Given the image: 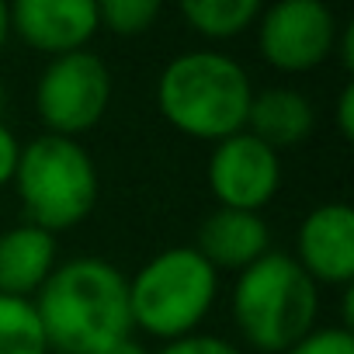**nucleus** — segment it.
Returning a JSON list of instances; mask_svg holds the SVG:
<instances>
[{"instance_id": "1a4fd4ad", "label": "nucleus", "mask_w": 354, "mask_h": 354, "mask_svg": "<svg viewBox=\"0 0 354 354\" xmlns=\"http://www.w3.org/2000/svg\"><path fill=\"white\" fill-rule=\"evenodd\" d=\"M292 257L316 285L347 288L354 278V209L344 202L316 205L299 226Z\"/></svg>"}, {"instance_id": "a211bd4d", "label": "nucleus", "mask_w": 354, "mask_h": 354, "mask_svg": "<svg viewBox=\"0 0 354 354\" xmlns=\"http://www.w3.org/2000/svg\"><path fill=\"white\" fill-rule=\"evenodd\" d=\"M160 354H243V351L223 337H212V333H188V337H177V340L163 344Z\"/></svg>"}, {"instance_id": "f8f14e48", "label": "nucleus", "mask_w": 354, "mask_h": 354, "mask_svg": "<svg viewBox=\"0 0 354 354\" xmlns=\"http://www.w3.org/2000/svg\"><path fill=\"white\" fill-rule=\"evenodd\" d=\"M56 271V236L18 223L0 233V295L35 299L46 278Z\"/></svg>"}, {"instance_id": "423d86ee", "label": "nucleus", "mask_w": 354, "mask_h": 354, "mask_svg": "<svg viewBox=\"0 0 354 354\" xmlns=\"http://www.w3.org/2000/svg\"><path fill=\"white\" fill-rule=\"evenodd\" d=\"M111 101V70L101 56L80 49L46 63L35 84V111L49 136L77 139L94 129Z\"/></svg>"}, {"instance_id": "f3484780", "label": "nucleus", "mask_w": 354, "mask_h": 354, "mask_svg": "<svg viewBox=\"0 0 354 354\" xmlns=\"http://www.w3.org/2000/svg\"><path fill=\"white\" fill-rule=\"evenodd\" d=\"M285 354H354L351 326H316Z\"/></svg>"}, {"instance_id": "39448f33", "label": "nucleus", "mask_w": 354, "mask_h": 354, "mask_svg": "<svg viewBox=\"0 0 354 354\" xmlns=\"http://www.w3.org/2000/svg\"><path fill=\"white\" fill-rule=\"evenodd\" d=\"M11 185L32 226L63 233L80 226L97 205V167L91 153L66 136H39L21 146Z\"/></svg>"}, {"instance_id": "9b49d317", "label": "nucleus", "mask_w": 354, "mask_h": 354, "mask_svg": "<svg viewBox=\"0 0 354 354\" xmlns=\"http://www.w3.org/2000/svg\"><path fill=\"white\" fill-rule=\"evenodd\" d=\"M195 250L216 271H236L240 274L271 250V233H268V223L261 219V212L216 209L212 216H205Z\"/></svg>"}, {"instance_id": "6ab92c4d", "label": "nucleus", "mask_w": 354, "mask_h": 354, "mask_svg": "<svg viewBox=\"0 0 354 354\" xmlns=\"http://www.w3.org/2000/svg\"><path fill=\"white\" fill-rule=\"evenodd\" d=\"M18 156H21V142L15 139V132L0 122V188L11 185L15 177V167H18Z\"/></svg>"}, {"instance_id": "ddd939ff", "label": "nucleus", "mask_w": 354, "mask_h": 354, "mask_svg": "<svg viewBox=\"0 0 354 354\" xmlns=\"http://www.w3.org/2000/svg\"><path fill=\"white\" fill-rule=\"evenodd\" d=\"M313 125H316L313 101L292 87H271V91L254 94L250 101L247 132L261 139L264 146H271L274 153L306 142L313 136Z\"/></svg>"}, {"instance_id": "4be33fe9", "label": "nucleus", "mask_w": 354, "mask_h": 354, "mask_svg": "<svg viewBox=\"0 0 354 354\" xmlns=\"http://www.w3.org/2000/svg\"><path fill=\"white\" fill-rule=\"evenodd\" d=\"M8 35H11V8L4 4V0H0V49H4Z\"/></svg>"}, {"instance_id": "7ed1b4c3", "label": "nucleus", "mask_w": 354, "mask_h": 354, "mask_svg": "<svg viewBox=\"0 0 354 354\" xmlns=\"http://www.w3.org/2000/svg\"><path fill=\"white\" fill-rule=\"evenodd\" d=\"M233 319L247 344L264 354H285L316 330L319 285L295 264L292 254L268 250L233 285Z\"/></svg>"}, {"instance_id": "20e7f679", "label": "nucleus", "mask_w": 354, "mask_h": 354, "mask_svg": "<svg viewBox=\"0 0 354 354\" xmlns=\"http://www.w3.org/2000/svg\"><path fill=\"white\" fill-rule=\"evenodd\" d=\"M219 295V271L195 247H170L149 257L129 278L132 330L163 344L198 333Z\"/></svg>"}, {"instance_id": "dca6fc26", "label": "nucleus", "mask_w": 354, "mask_h": 354, "mask_svg": "<svg viewBox=\"0 0 354 354\" xmlns=\"http://www.w3.org/2000/svg\"><path fill=\"white\" fill-rule=\"evenodd\" d=\"M156 18H160L156 0H104V4H97L101 28H108L111 35H122V39L149 32Z\"/></svg>"}, {"instance_id": "aec40b11", "label": "nucleus", "mask_w": 354, "mask_h": 354, "mask_svg": "<svg viewBox=\"0 0 354 354\" xmlns=\"http://www.w3.org/2000/svg\"><path fill=\"white\" fill-rule=\"evenodd\" d=\"M337 129L344 139L354 136V87L351 84L340 91V101H337Z\"/></svg>"}, {"instance_id": "f03ea898", "label": "nucleus", "mask_w": 354, "mask_h": 354, "mask_svg": "<svg viewBox=\"0 0 354 354\" xmlns=\"http://www.w3.org/2000/svg\"><path fill=\"white\" fill-rule=\"evenodd\" d=\"M254 84L247 70L223 53L198 49L163 66L156 80V104L163 118L192 139L223 142L247 129Z\"/></svg>"}, {"instance_id": "412c9836", "label": "nucleus", "mask_w": 354, "mask_h": 354, "mask_svg": "<svg viewBox=\"0 0 354 354\" xmlns=\"http://www.w3.org/2000/svg\"><path fill=\"white\" fill-rule=\"evenodd\" d=\"M94 354H149V351L136 337H122V340H115V344H108V347H101Z\"/></svg>"}, {"instance_id": "5701e85b", "label": "nucleus", "mask_w": 354, "mask_h": 354, "mask_svg": "<svg viewBox=\"0 0 354 354\" xmlns=\"http://www.w3.org/2000/svg\"><path fill=\"white\" fill-rule=\"evenodd\" d=\"M0 108H4V84H0Z\"/></svg>"}, {"instance_id": "4468645a", "label": "nucleus", "mask_w": 354, "mask_h": 354, "mask_svg": "<svg viewBox=\"0 0 354 354\" xmlns=\"http://www.w3.org/2000/svg\"><path fill=\"white\" fill-rule=\"evenodd\" d=\"M261 11L264 8L257 0H185L181 4L185 21L212 42H226V39L243 35L247 28L257 25Z\"/></svg>"}, {"instance_id": "6e6552de", "label": "nucleus", "mask_w": 354, "mask_h": 354, "mask_svg": "<svg viewBox=\"0 0 354 354\" xmlns=\"http://www.w3.org/2000/svg\"><path fill=\"white\" fill-rule=\"evenodd\" d=\"M281 188V156L247 129L216 142L209 156V192L219 209L261 212Z\"/></svg>"}, {"instance_id": "0eeeda50", "label": "nucleus", "mask_w": 354, "mask_h": 354, "mask_svg": "<svg viewBox=\"0 0 354 354\" xmlns=\"http://www.w3.org/2000/svg\"><path fill=\"white\" fill-rule=\"evenodd\" d=\"M257 49L268 66L281 73L316 70L333 56L337 21L333 11L319 0H278L257 18Z\"/></svg>"}, {"instance_id": "f257e3e1", "label": "nucleus", "mask_w": 354, "mask_h": 354, "mask_svg": "<svg viewBox=\"0 0 354 354\" xmlns=\"http://www.w3.org/2000/svg\"><path fill=\"white\" fill-rule=\"evenodd\" d=\"M32 302L49 351L94 354L122 337H132L129 278L101 257L56 264Z\"/></svg>"}, {"instance_id": "9d476101", "label": "nucleus", "mask_w": 354, "mask_h": 354, "mask_svg": "<svg viewBox=\"0 0 354 354\" xmlns=\"http://www.w3.org/2000/svg\"><path fill=\"white\" fill-rule=\"evenodd\" d=\"M97 28L94 0H21L11 8V32L53 59L87 49Z\"/></svg>"}, {"instance_id": "2eb2a0df", "label": "nucleus", "mask_w": 354, "mask_h": 354, "mask_svg": "<svg viewBox=\"0 0 354 354\" xmlns=\"http://www.w3.org/2000/svg\"><path fill=\"white\" fill-rule=\"evenodd\" d=\"M0 354H49L32 299L0 295Z\"/></svg>"}]
</instances>
